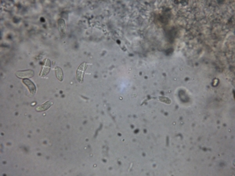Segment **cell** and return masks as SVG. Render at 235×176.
<instances>
[{
    "mask_svg": "<svg viewBox=\"0 0 235 176\" xmlns=\"http://www.w3.org/2000/svg\"><path fill=\"white\" fill-rule=\"evenodd\" d=\"M89 66V64L86 63H82V64L78 67L77 72H76V78L78 80V82H83L84 81V75L85 74V71L87 70V67Z\"/></svg>",
    "mask_w": 235,
    "mask_h": 176,
    "instance_id": "cell-1",
    "label": "cell"
},
{
    "mask_svg": "<svg viewBox=\"0 0 235 176\" xmlns=\"http://www.w3.org/2000/svg\"><path fill=\"white\" fill-rule=\"evenodd\" d=\"M24 83L25 84V85L28 86V88L29 89V91H30V93H31L32 95H35L36 93V86L34 84V82H31V80L29 79H24Z\"/></svg>",
    "mask_w": 235,
    "mask_h": 176,
    "instance_id": "cell-3",
    "label": "cell"
},
{
    "mask_svg": "<svg viewBox=\"0 0 235 176\" xmlns=\"http://www.w3.org/2000/svg\"><path fill=\"white\" fill-rule=\"evenodd\" d=\"M49 69H50V61L48 59H46V62L44 64V66L42 67L41 74H42V76H46L49 73Z\"/></svg>",
    "mask_w": 235,
    "mask_h": 176,
    "instance_id": "cell-5",
    "label": "cell"
},
{
    "mask_svg": "<svg viewBox=\"0 0 235 176\" xmlns=\"http://www.w3.org/2000/svg\"><path fill=\"white\" fill-rule=\"evenodd\" d=\"M16 75L17 78H22V79H27L28 78H31L35 75V72L33 70H20L16 72Z\"/></svg>",
    "mask_w": 235,
    "mask_h": 176,
    "instance_id": "cell-2",
    "label": "cell"
},
{
    "mask_svg": "<svg viewBox=\"0 0 235 176\" xmlns=\"http://www.w3.org/2000/svg\"><path fill=\"white\" fill-rule=\"evenodd\" d=\"M52 105H53V102H51V101H46L43 104L39 105V106H38L37 107H35V110L38 112L46 111Z\"/></svg>",
    "mask_w": 235,
    "mask_h": 176,
    "instance_id": "cell-4",
    "label": "cell"
},
{
    "mask_svg": "<svg viewBox=\"0 0 235 176\" xmlns=\"http://www.w3.org/2000/svg\"><path fill=\"white\" fill-rule=\"evenodd\" d=\"M55 73L57 79H58L59 81H63V79H64V73H63V70H61V67H56Z\"/></svg>",
    "mask_w": 235,
    "mask_h": 176,
    "instance_id": "cell-6",
    "label": "cell"
}]
</instances>
